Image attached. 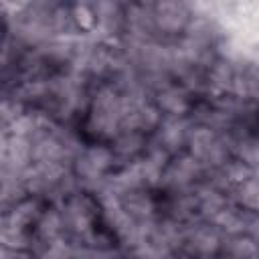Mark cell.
Listing matches in <instances>:
<instances>
[{"instance_id":"9c48e42d","label":"cell","mask_w":259,"mask_h":259,"mask_svg":"<svg viewBox=\"0 0 259 259\" xmlns=\"http://www.w3.org/2000/svg\"><path fill=\"white\" fill-rule=\"evenodd\" d=\"M229 202L245 208V210H251V212H257L259 208V186H257V176L251 178V180H245L237 186H233L227 194Z\"/></svg>"},{"instance_id":"3957f363","label":"cell","mask_w":259,"mask_h":259,"mask_svg":"<svg viewBox=\"0 0 259 259\" xmlns=\"http://www.w3.org/2000/svg\"><path fill=\"white\" fill-rule=\"evenodd\" d=\"M192 130V121L188 115L184 117H164L150 136L156 144H160L164 150H168L172 156L186 150V140Z\"/></svg>"},{"instance_id":"277c9868","label":"cell","mask_w":259,"mask_h":259,"mask_svg":"<svg viewBox=\"0 0 259 259\" xmlns=\"http://www.w3.org/2000/svg\"><path fill=\"white\" fill-rule=\"evenodd\" d=\"M154 103L164 117H184L194 107L196 97L180 83H172L154 95Z\"/></svg>"},{"instance_id":"ba28073f","label":"cell","mask_w":259,"mask_h":259,"mask_svg":"<svg viewBox=\"0 0 259 259\" xmlns=\"http://www.w3.org/2000/svg\"><path fill=\"white\" fill-rule=\"evenodd\" d=\"M32 231L14 227L4 214H0V247L10 251H28Z\"/></svg>"},{"instance_id":"8fae6325","label":"cell","mask_w":259,"mask_h":259,"mask_svg":"<svg viewBox=\"0 0 259 259\" xmlns=\"http://www.w3.org/2000/svg\"><path fill=\"white\" fill-rule=\"evenodd\" d=\"M6 146H8V134L0 127V164L4 162V156H6Z\"/></svg>"},{"instance_id":"5b68a950","label":"cell","mask_w":259,"mask_h":259,"mask_svg":"<svg viewBox=\"0 0 259 259\" xmlns=\"http://www.w3.org/2000/svg\"><path fill=\"white\" fill-rule=\"evenodd\" d=\"M154 190H146V188H138V190H130L119 198V206L136 221V223H144V221H152L156 217H160V200L152 194Z\"/></svg>"},{"instance_id":"7a4b0ae2","label":"cell","mask_w":259,"mask_h":259,"mask_svg":"<svg viewBox=\"0 0 259 259\" xmlns=\"http://www.w3.org/2000/svg\"><path fill=\"white\" fill-rule=\"evenodd\" d=\"M225 235L217 231L208 221H192L184 225V237L180 251L188 257H214L223 247Z\"/></svg>"},{"instance_id":"8992f818","label":"cell","mask_w":259,"mask_h":259,"mask_svg":"<svg viewBox=\"0 0 259 259\" xmlns=\"http://www.w3.org/2000/svg\"><path fill=\"white\" fill-rule=\"evenodd\" d=\"M146 144H148V136H144L140 132H119L109 142V148H111V152L115 156L117 168L138 160L144 154Z\"/></svg>"},{"instance_id":"30bf717a","label":"cell","mask_w":259,"mask_h":259,"mask_svg":"<svg viewBox=\"0 0 259 259\" xmlns=\"http://www.w3.org/2000/svg\"><path fill=\"white\" fill-rule=\"evenodd\" d=\"M71 16L81 34H93L97 28V16L93 12L91 2H73L71 4Z\"/></svg>"},{"instance_id":"6da1fadb","label":"cell","mask_w":259,"mask_h":259,"mask_svg":"<svg viewBox=\"0 0 259 259\" xmlns=\"http://www.w3.org/2000/svg\"><path fill=\"white\" fill-rule=\"evenodd\" d=\"M192 14H194V6L190 2H176V0L152 2V16H154V28L158 40L182 36Z\"/></svg>"},{"instance_id":"52a82bcc","label":"cell","mask_w":259,"mask_h":259,"mask_svg":"<svg viewBox=\"0 0 259 259\" xmlns=\"http://www.w3.org/2000/svg\"><path fill=\"white\" fill-rule=\"evenodd\" d=\"M47 202L34 198V196H26L22 202H18L16 206H12L4 217L18 229H24V231H32L40 212L45 210Z\"/></svg>"}]
</instances>
